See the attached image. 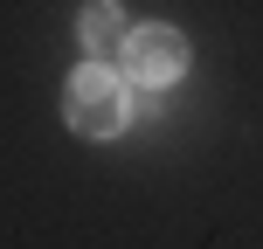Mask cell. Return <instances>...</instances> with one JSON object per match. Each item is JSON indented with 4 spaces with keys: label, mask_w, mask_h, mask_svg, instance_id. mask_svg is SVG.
Returning a JSON list of instances; mask_svg holds the SVG:
<instances>
[{
    "label": "cell",
    "mask_w": 263,
    "mask_h": 249,
    "mask_svg": "<svg viewBox=\"0 0 263 249\" xmlns=\"http://www.w3.org/2000/svg\"><path fill=\"white\" fill-rule=\"evenodd\" d=\"M63 118H69V131H83V139H118V125H125L118 76H111L104 63L77 69V76L63 83Z\"/></svg>",
    "instance_id": "obj_1"
},
{
    "label": "cell",
    "mask_w": 263,
    "mask_h": 249,
    "mask_svg": "<svg viewBox=\"0 0 263 249\" xmlns=\"http://www.w3.org/2000/svg\"><path fill=\"white\" fill-rule=\"evenodd\" d=\"M77 42H83V55H90V63H118L125 42H132L125 7H118V0H90V7L77 14Z\"/></svg>",
    "instance_id": "obj_3"
},
{
    "label": "cell",
    "mask_w": 263,
    "mask_h": 249,
    "mask_svg": "<svg viewBox=\"0 0 263 249\" xmlns=\"http://www.w3.org/2000/svg\"><path fill=\"white\" fill-rule=\"evenodd\" d=\"M125 69L145 90H166L173 76H187V42L173 35V28H139V35L125 42Z\"/></svg>",
    "instance_id": "obj_2"
}]
</instances>
